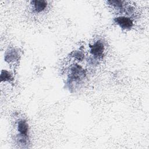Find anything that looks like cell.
I'll return each mask as SVG.
<instances>
[{
	"instance_id": "cell-1",
	"label": "cell",
	"mask_w": 149,
	"mask_h": 149,
	"mask_svg": "<svg viewBox=\"0 0 149 149\" xmlns=\"http://www.w3.org/2000/svg\"><path fill=\"white\" fill-rule=\"evenodd\" d=\"M115 22L123 29H130L133 26L132 20L127 17L119 16L114 19Z\"/></svg>"
},
{
	"instance_id": "cell-4",
	"label": "cell",
	"mask_w": 149,
	"mask_h": 149,
	"mask_svg": "<svg viewBox=\"0 0 149 149\" xmlns=\"http://www.w3.org/2000/svg\"><path fill=\"white\" fill-rule=\"evenodd\" d=\"M31 2L34 5L36 11L37 12L44 10L47 5V2L45 1H33Z\"/></svg>"
},
{
	"instance_id": "cell-5",
	"label": "cell",
	"mask_w": 149,
	"mask_h": 149,
	"mask_svg": "<svg viewBox=\"0 0 149 149\" xmlns=\"http://www.w3.org/2000/svg\"><path fill=\"white\" fill-rule=\"evenodd\" d=\"M18 54L15 50H11L5 56V60L6 61H13L17 58Z\"/></svg>"
},
{
	"instance_id": "cell-3",
	"label": "cell",
	"mask_w": 149,
	"mask_h": 149,
	"mask_svg": "<svg viewBox=\"0 0 149 149\" xmlns=\"http://www.w3.org/2000/svg\"><path fill=\"white\" fill-rule=\"evenodd\" d=\"M17 130L21 136H27L29 130V126L27 123L26 121L24 120H21L18 123Z\"/></svg>"
},
{
	"instance_id": "cell-6",
	"label": "cell",
	"mask_w": 149,
	"mask_h": 149,
	"mask_svg": "<svg viewBox=\"0 0 149 149\" xmlns=\"http://www.w3.org/2000/svg\"><path fill=\"white\" fill-rule=\"evenodd\" d=\"M1 81H10L11 80H12V75L10 74V73L5 70H3L1 72Z\"/></svg>"
},
{
	"instance_id": "cell-7",
	"label": "cell",
	"mask_w": 149,
	"mask_h": 149,
	"mask_svg": "<svg viewBox=\"0 0 149 149\" xmlns=\"http://www.w3.org/2000/svg\"><path fill=\"white\" fill-rule=\"evenodd\" d=\"M73 56L74 57L76 58L77 59L79 60H82V59L83 58V54L80 52H73Z\"/></svg>"
},
{
	"instance_id": "cell-2",
	"label": "cell",
	"mask_w": 149,
	"mask_h": 149,
	"mask_svg": "<svg viewBox=\"0 0 149 149\" xmlns=\"http://www.w3.org/2000/svg\"><path fill=\"white\" fill-rule=\"evenodd\" d=\"M90 52L93 55L101 57L102 55V54L104 51V46L102 42L98 41L95 42L93 45H90Z\"/></svg>"
}]
</instances>
